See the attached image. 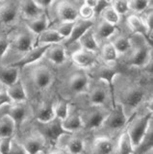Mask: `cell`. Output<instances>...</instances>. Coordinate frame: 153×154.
<instances>
[{
    "mask_svg": "<svg viewBox=\"0 0 153 154\" xmlns=\"http://www.w3.org/2000/svg\"><path fill=\"white\" fill-rule=\"evenodd\" d=\"M113 46L115 47L116 51L118 53H125L126 51L129 50V48L131 47V42L130 40L126 37H123V36H119L118 37L116 40L114 42H111Z\"/></svg>",
    "mask_w": 153,
    "mask_h": 154,
    "instance_id": "33",
    "label": "cell"
},
{
    "mask_svg": "<svg viewBox=\"0 0 153 154\" xmlns=\"http://www.w3.org/2000/svg\"><path fill=\"white\" fill-rule=\"evenodd\" d=\"M13 46L16 48L17 51L20 52H28L32 49V46H33V42L31 38L25 35V34H20L17 35L15 40L13 42Z\"/></svg>",
    "mask_w": 153,
    "mask_h": 154,
    "instance_id": "26",
    "label": "cell"
},
{
    "mask_svg": "<svg viewBox=\"0 0 153 154\" xmlns=\"http://www.w3.org/2000/svg\"><path fill=\"white\" fill-rule=\"evenodd\" d=\"M78 14L83 20H90V18L94 17V12L92 8H90L88 6H86L85 4H83L79 9Z\"/></svg>",
    "mask_w": 153,
    "mask_h": 154,
    "instance_id": "41",
    "label": "cell"
},
{
    "mask_svg": "<svg viewBox=\"0 0 153 154\" xmlns=\"http://www.w3.org/2000/svg\"><path fill=\"white\" fill-rule=\"evenodd\" d=\"M89 98H90V102L93 105H100L106 99V93H105V91L102 88L96 87V88H94L90 93Z\"/></svg>",
    "mask_w": 153,
    "mask_h": 154,
    "instance_id": "34",
    "label": "cell"
},
{
    "mask_svg": "<svg viewBox=\"0 0 153 154\" xmlns=\"http://www.w3.org/2000/svg\"><path fill=\"white\" fill-rule=\"evenodd\" d=\"M150 123H151V114H148L143 116V117L136 119L129 125L126 132L129 138H130V141L134 148H137L139 146V144L141 143L142 140L145 137Z\"/></svg>",
    "mask_w": 153,
    "mask_h": 154,
    "instance_id": "1",
    "label": "cell"
},
{
    "mask_svg": "<svg viewBox=\"0 0 153 154\" xmlns=\"http://www.w3.org/2000/svg\"><path fill=\"white\" fill-rule=\"evenodd\" d=\"M152 18H153V17H152V13H150V14H147V17H146V19H145V25L147 26V28H148V30H149L150 32H152Z\"/></svg>",
    "mask_w": 153,
    "mask_h": 154,
    "instance_id": "48",
    "label": "cell"
},
{
    "mask_svg": "<svg viewBox=\"0 0 153 154\" xmlns=\"http://www.w3.org/2000/svg\"><path fill=\"white\" fill-rule=\"evenodd\" d=\"M49 47H50V45H41V46H37L35 48H33V49H31L30 51H28L20 60H18L17 62L10 65V66L20 69V67L33 64V63L39 61L42 56H44L46 50L48 49Z\"/></svg>",
    "mask_w": 153,
    "mask_h": 154,
    "instance_id": "4",
    "label": "cell"
},
{
    "mask_svg": "<svg viewBox=\"0 0 153 154\" xmlns=\"http://www.w3.org/2000/svg\"><path fill=\"white\" fill-rule=\"evenodd\" d=\"M101 56H102V59L107 62H115L118 59V52L115 49V47L113 46V45L111 42H108V43H105L102 47V50H101Z\"/></svg>",
    "mask_w": 153,
    "mask_h": 154,
    "instance_id": "32",
    "label": "cell"
},
{
    "mask_svg": "<svg viewBox=\"0 0 153 154\" xmlns=\"http://www.w3.org/2000/svg\"><path fill=\"white\" fill-rule=\"evenodd\" d=\"M74 23H75V21L74 22H63L58 28L56 29V31L58 32L64 38H68L71 34V32H72Z\"/></svg>",
    "mask_w": 153,
    "mask_h": 154,
    "instance_id": "40",
    "label": "cell"
},
{
    "mask_svg": "<svg viewBox=\"0 0 153 154\" xmlns=\"http://www.w3.org/2000/svg\"><path fill=\"white\" fill-rule=\"evenodd\" d=\"M35 2L41 10L48 8L50 5L53 3V1H51V0H35Z\"/></svg>",
    "mask_w": 153,
    "mask_h": 154,
    "instance_id": "47",
    "label": "cell"
},
{
    "mask_svg": "<svg viewBox=\"0 0 153 154\" xmlns=\"http://www.w3.org/2000/svg\"><path fill=\"white\" fill-rule=\"evenodd\" d=\"M93 146L95 154H111L114 148L113 142L109 138L105 137L96 138Z\"/></svg>",
    "mask_w": 153,
    "mask_h": 154,
    "instance_id": "23",
    "label": "cell"
},
{
    "mask_svg": "<svg viewBox=\"0 0 153 154\" xmlns=\"http://www.w3.org/2000/svg\"><path fill=\"white\" fill-rule=\"evenodd\" d=\"M63 40H65V38L56 30H45L44 32L40 34L38 42L42 45H53V43H58Z\"/></svg>",
    "mask_w": 153,
    "mask_h": 154,
    "instance_id": "25",
    "label": "cell"
},
{
    "mask_svg": "<svg viewBox=\"0 0 153 154\" xmlns=\"http://www.w3.org/2000/svg\"><path fill=\"white\" fill-rule=\"evenodd\" d=\"M127 22H128V25L131 28L132 31H134L135 33H138V34H141V35L146 36L147 38L149 37V38L151 40L152 32L148 30V28L145 25V21H143L142 18H140L137 16H130L127 19Z\"/></svg>",
    "mask_w": 153,
    "mask_h": 154,
    "instance_id": "18",
    "label": "cell"
},
{
    "mask_svg": "<svg viewBox=\"0 0 153 154\" xmlns=\"http://www.w3.org/2000/svg\"><path fill=\"white\" fill-rule=\"evenodd\" d=\"M27 154H38L44 147V141L39 137H29L22 144Z\"/></svg>",
    "mask_w": 153,
    "mask_h": 154,
    "instance_id": "24",
    "label": "cell"
},
{
    "mask_svg": "<svg viewBox=\"0 0 153 154\" xmlns=\"http://www.w3.org/2000/svg\"><path fill=\"white\" fill-rule=\"evenodd\" d=\"M18 81V69L13 66H0V82L8 87Z\"/></svg>",
    "mask_w": 153,
    "mask_h": 154,
    "instance_id": "13",
    "label": "cell"
},
{
    "mask_svg": "<svg viewBox=\"0 0 153 154\" xmlns=\"http://www.w3.org/2000/svg\"><path fill=\"white\" fill-rule=\"evenodd\" d=\"M111 7L115 10L118 16L121 14H125L129 10V4L128 1H124V0H118V1L111 2Z\"/></svg>",
    "mask_w": 153,
    "mask_h": 154,
    "instance_id": "38",
    "label": "cell"
},
{
    "mask_svg": "<svg viewBox=\"0 0 153 154\" xmlns=\"http://www.w3.org/2000/svg\"><path fill=\"white\" fill-rule=\"evenodd\" d=\"M105 119V116L102 112L98 110H90L86 113V117L82 119V124L85 125L86 128L93 129L100 126Z\"/></svg>",
    "mask_w": 153,
    "mask_h": 154,
    "instance_id": "11",
    "label": "cell"
},
{
    "mask_svg": "<svg viewBox=\"0 0 153 154\" xmlns=\"http://www.w3.org/2000/svg\"><path fill=\"white\" fill-rule=\"evenodd\" d=\"M134 150H135V148L133 147L130 138L125 131L121 134V138H119L118 154H133Z\"/></svg>",
    "mask_w": 153,
    "mask_h": 154,
    "instance_id": "30",
    "label": "cell"
},
{
    "mask_svg": "<svg viewBox=\"0 0 153 154\" xmlns=\"http://www.w3.org/2000/svg\"><path fill=\"white\" fill-rule=\"evenodd\" d=\"M110 6H111V2L110 1H106V0H97V3L93 9L94 16H99L100 14L103 13L104 10H106Z\"/></svg>",
    "mask_w": 153,
    "mask_h": 154,
    "instance_id": "43",
    "label": "cell"
},
{
    "mask_svg": "<svg viewBox=\"0 0 153 154\" xmlns=\"http://www.w3.org/2000/svg\"><path fill=\"white\" fill-rule=\"evenodd\" d=\"M8 117H10L16 124H20L26 116V110L20 104H17L8 110Z\"/></svg>",
    "mask_w": 153,
    "mask_h": 154,
    "instance_id": "29",
    "label": "cell"
},
{
    "mask_svg": "<svg viewBox=\"0 0 153 154\" xmlns=\"http://www.w3.org/2000/svg\"><path fill=\"white\" fill-rule=\"evenodd\" d=\"M89 85V79L87 74L83 72H75L70 76L69 80V88L75 91L76 94L83 93L84 91L87 90Z\"/></svg>",
    "mask_w": 153,
    "mask_h": 154,
    "instance_id": "10",
    "label": "cell"
},
{
    "mask_svg": "<svg viewBox=\"0 0 153 154\" xmlns=\"http://www.w3.org/2000/svg\"><path fill=\"white\" fill-rule=\"evenodd\" d=\"M33 79L36 86L40 89H45L49 87L53 80V74L49 70L48 67L41 66L33 72Z\"/></svg>",
    "mask_w": 153,
    "mask_h": 154,
    "instance_id": "6",
    "label": "cell"
},
{
    "mask_svg": "<svg viewBox=\"0 0 153 154\" xmlns=\"http://www.w3.org/2000/svg\"><path fill=\"white\" fill-rule=\"evenodd\" d=\"M44 56L56 65H62L66 61V51L62 45H52L46 50Z\"/></svg>",
    "mask_w": 153,
    "mask_h": 154,
    "instance_id": "15",
    "label": "cell"
},
{
    "mask_svg": "<svg viewBox=\"0 0 153 154\" xmlns=\"http://www.w3.org/2000/svg\"><path fill=\"white\" fill-rule=\"evenodd\" d=\"M102 17L104 18V21L107 22L111 25H116L119 21V16L115 12V10L110 6L106 10H104L102 13Z\"/></svg>",
    "mask_w": 153,
    "mask_h": 154,
    "instance_id": "36",
    "label": "cell"
},
{
    "mask_svg": "<svg viewBox=\"0 0 153 154\" xmlns=\"http://www.w3.org/2000/svg\"><path fill=\"white\" fill-rule=\"evenodd\" d=\"M143 93L141 89L139 88H130L126 94H124V103H125L128 107L135 108L140 104V102L142 100Z\"/></svg>",
    "mask_w": 153,
    "mask_h": 154,
    "instance_id": "22",
    "label": "cell"
},
{
    "mask_svg": "<svg viewBox=\"0 0 153 154\" xmlns=\"http://www.w3.org/2000/svg\"><path fill=\"white\" fill-rule=\"evenodd\" d=\"M41 130L44 136L50 142H57L61 136L68 133L62 126V120L57 118H54L46 123H41Z\"/></svg>",
    "mask_w": 153,
    "mask_h": 154,
    "instance_id": "2",
    "label": "cell"
},
{
    "mask_svg": "<svg viewBox=\"0 0 153 154\" xmlns=\"http://www.w3.org/2000/svg\"><path fill=\"white\" fill-rule=\"evenodd\" d=\"M11 101H12V99L10 98V96L8 95L6 91H4V90L0 91V107L3 105L10 104Z\"/></svg>",
    "mask_w": 153,
    "mask_h": 154,
    "instance_id": "46",
    "label": "cell"
},
{
    "mask_svg": "<svg viewBox=\"0 0 153 154\" xmlns=\"http://www.w3.org/2000/svg\"><path fill=\"white\" fill-rule=\"evenodd\" d=\"M13 140L11 138L0 139V154H9Z\"/></svg>",
    "mask_w": 153,
    "mask_h": 154,
    "instance_id": "42",
    "label": "cell"
},
{
    "mask_svg": "<svg viewBox=\"0 0 153 154\" xmlns=\"http://www.w3.org/2000/svg\"><path fill=\"white\" fill-rule=\"evenodd\" d=\"M116 31V27L114 25H111L105 21L100 22V24L97 27V30H96V34H97V37L98 38H107L109 37H111L113 34Z\"/></svg>",
    "mask_w": 153,
    "mask_h": 154,
    "instance_id": "35",
    "label": "cell"
},
{
    "mask_svg": "<svg viewBox=\"0 0 153 154\" xmlns=\"http://www.w3.org/2000/svg\"><path fill=\"white\" fill-rule=\"evenodd\" d=\"M72 60L76 65L81 67H89L95 63V56L93 54V52L82 49L73 53Z\"/></svg>",
    "mask_w": 153,
    "mask_h": 154,
    "instance_id": "14",
    "label": "cell"
},
{
    "mask_svg": "<svg viewBox=\"0 0 153 154\" xmlns=\"http://www.w3.org/2000/svg\"><path fill=\"white\" fill-rule=\"evenodd\" d=\"M9 46H10V42L6 36L0 37V58H2L6 54Z\"/></svg>",
    "mask_w": 153,
    "mask_h": 154,
    "instance_id": "44",
    "label": "cell"
},
{
    "mask_svg": "<svg viewBox=\"0 0 153 154\" xmlns=\"http://www.w3.org/2000/svg\"><path fill=\"white\" fill-rule=\"evenodd\" d=\"M82 125V119L77 112L69 113L68 117L62 120V126L68 133L79 130Z\"/></svg>",
    "mask_w": 153,
    "mask_h": 154,
    "instance_id": "16",
    "label": "cell"
},
{
    "mask_svg": "<svg viewBox=\"0 0 153 154\" xmlns=\"http://www.w3.org/2000/svg\"><path fill=\"white\" fill-rule=\"evenodd\" d=\"M54 118V109L50 103H42L36 112V119L41 123H46Z\"/></svg>",
    "mask_w": 153,
    "mask_h": 154,
    "instance_id": "20",
    "label": "cell"
},
{
    "mask_svg": "<svg viewBox=\"0 0 153 154\" xmlns=\"http://www.w3.org/2000/svg\"><path fill=\"white\" fill-rule=\"evenodd\" d=\"M96 3H97V0H86V1H84V4L86 5V6L92 8L93 10L94 9Z\"/></svg>",
    "mask_w": 153,
    "mask_h": 154,
    "instance_id": "49",
    "label": "cell"
},
{
    "mask_svg": "<svg viewBox=\"0 0 153 154\" xmlns=\"http://www.w3.org/2000/svg\"><path fill=\"white\" fill-rule=\"evenodd\" d=\"M151 49L148 45H140L136 48L128 60V64L134 66H143L149 63Z\"/></svg>",
    "mask_w": 153,
    "mask_h": 154,
    "instance_id": "5",
    "label": "cell"
},
{
    "mask_svg": "<svg viewBox=\"0 0 153 154\" xmlns=\"http://www.w3.org/2000/svg\"><path fill=\"white\" fill-rule=\"evenodd\" d=\"M15 127L16 123L10 117H8L7 115L2 117L0 119V139L11 138L15 131Z\"/></svg>",
    "mask_w": 153,
    "mask_h": 154,
    "instance_id": "27",
    "label": "cell"
},
{
    "mask_svg": "<svg viewBox=\"0 0 153 154\" xmlns=\"http://www.w3.org/2000/svg\"><path fill=\"white\" fill-rule=\"evenodd\" d=\"M8 95L13 101H17V102H21V101H25L27 98L26 91L22 83L18 80L15 84L8 87V90L6 91Z\"/></svg>",
    "mask_w": 153,
    "mask_h": 154,
    "instance_id": "19",
    "label": "cell"
},
{
    "mask_svg": "<svg viewBox=\"0 0 153 154\" xmlns=\"http://www.w3.org/2000/svg\"><path fill=\"white\" fill-rule=\"evenodd\" d=\"M149 1L146 0H132V1H128L129 9L133 10L137 13H141L149 6Z\"/></svg>",
    "mask_w": 153,
    "mask_h": 154,
    "instance_id": "39",
    "label": "cell"
},
{
    "mask_svg": "<svg viewBox=\"0 0 153 154\" xmlns=\"http://www.w3.org/2000/svg\"><path fill=\"white\" fill-rule=\"evenodd\" d=\"M18 6H20L22 14L29 19H33L42 14V10L38 6L35 1H32V0L22 1L18 4Z\"/></svg>",
    "mask_w": 153,
    "mask_h": 154,
    "instance_id": "17",
    "label": "cell"
},
{
    "mask_svg": "<svg viewBox=\"0 0 153 154\" xmlns=\"http://www.w3.org/2000/svg\"><path fill=\"white\" fill-rule=\"evenodd\" d=\"M69 152L71 154H79L82 152L84 148V143L80 138H73L68 143Z\"/></svg>",
    "mask_w": 153,
    "mask_h": 154,
    "instance_id": "37",
    "label": "cell"
},
{
    "mask_svg": "<svg viewBox=\"0 0 153 154\" xmlns=\"http://www.w3.org/2000/svg\"><path fill=\"white\" fill-rule=\"evenodd\" d=\"M127 122L126 116L124 114L123 107L121 104L115 105L114 109L111 111L107 117H105V119L102 124L111 129H118L125 125Z\"/></svg>",
    "mask_w": 153,
    "mask_h": 154,
    "instance_id": "3",
    "label": "cell"
},
{
    "mask_svg": "<svg viewBox=\"0 0 153 154\" xmlns=\"http://www.w3.org/2000/svg\"><path fill=\"white\" fill-rule=\"evenodd\" d=\"M118 69H114V67H110V66H100L98 69L94 71L93 75L98 79H102L104 81H106L110 86V90H111V93L113 94L114 91V87H113V81L115 76L118 74Z\"/></svg>",
    "mask_w": 153,
    "mask_h": 154,
    "instance_id": "12",
    "label": "cell"
},
{
    "mask_svg": "<svg viewBox=\"0 0 153 154\" xmlns=\"http://www.w3.org/2000/svg\"><path fill=\"white\" fill-rule=\"evenodd\" d=\"M9 154H27L24 147H23L22 144H20L17 142H12V146Z\"/></svg>",
    "mask_w": 153,
    "mask_h": 154,
    "instance_id": "45",
    "label": "cell"
},
{
    "mask_svg": "<svg viewBox=\"0 0 153 154\" xmlns=\"http://www.w3.org/2000/svg\"><path fill=\"white\" fill-rule=\"evenodd\" d=\"M79 42L81 43V45L84 47V49L87 50V51L93 52V51H96L98 49L97 42H96V40H95L93 32L90 30V29L88 30L82 37L80 38Z\"/></svg>",
    "mask_w": 153,
    "mask_h": 154,
    "instance_id": "28",
    "label": "cell"
},
{
    "mask_svg": "<svg viewBox=\"0 0 153 154\" xmlns=\"http://www.w3.org/2000/svg\"><path fill=\"white\" fill-rule=\"evenodd\" d=\"M50 154H66V153L64 151H62V150H56V151H53Z\"/></svg>",
    "mask_w": 153,
    "mask_h": 154,
    "instance_id": "50",
    "label": "cell"
},
{
    "mask_svg": "<svg viewBox=\"0 0 153 154\" xmlns=\"http://www.w3.org/2000/svg\"><path fill=\"white\" fill-rule=\"evenodd\" d=\"M54 109V114H55V118L59 119L60 120H64L69 113V103L68 101H66L64 99L59 100L58 102L56 103Z\"/></svg>",
    "mask_w": 153,
    "mask_h": 154,
    "instance_id": "31",
    "label": "cell"
},
{
    "mask_svg": "<svg viewBox=\"0 0 153 154\" xmlns=\"http://www.w3.org/2000/svg\"><path fill=\"white\" fill-rule=\"evenodd\" d=\"M18 5L13 1L3 2L0 5V21L4 23H10L15 20L17 14Z\"/></svg>",
    "mask_w": 153,
    "mask_h": 154,
    "instance_id": "9",
    "label": "cell"
},
{
    "mask_svg": "<svg viewBox=\"0 0 153 154\" xmlns=\"http://www.w3.org/2000/svg\"><path fill=\"white\" fill-rule=\"evenodd\" d=\"M93 23L90 20H83V19H79L76 20L74 23V26L72 29V32L69 35V37L66 38V45H70L74 42L80 40V38L82 37L84 34L90 29H92Z\"/></svg>",
    "mask_w": 153,
    "mask_h": 154,
    "instance_id": "8",
    "label": "cell"
},
{
    "mask_svg": "<svg viewBox=\"0 0 153 154\" xmlns=\"http://www.w3.org/2000/svg\"><path fill=\"white\" fill-rule=\"evenodd\" d=\"M26 25L31 31H33L35 34H41L47 30L48 27V19L44 14H41L40 17H35L33 19H29L26 21Z\"/></svg>",
    "mask_w": 153,
    "mask_h": 154,
    "instance_id": "21",
    "label": "cell"
},
{
    "mask_svg": "<svg viewBox=\"0 0 153 154\" xmlns=\"http://www.w3.org/2000/svg\"><path fill=\"white\" fill-rule=\"evenodd\" d=\"M57 12L63 22H74L77 20L78 11L72 4L68 1L61 2L57 7Z\"/></svg>",
    "mask_w": 153,
    "mask_h": 154,
    "instance_id": "7",
    "label": "cell"
}]
</instances>
